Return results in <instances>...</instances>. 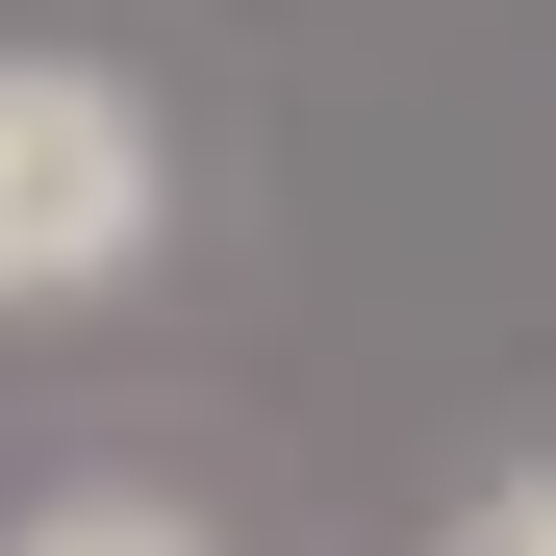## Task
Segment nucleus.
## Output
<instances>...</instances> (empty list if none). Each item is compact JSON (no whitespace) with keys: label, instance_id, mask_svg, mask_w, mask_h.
<instances>
[{"label":"nucleus","instance_id":"nucleus-1","mask_svg":"<svg viewBox=\"0 0 556 556\" xmlns=\"http://www.w3.org/2000/svg\"><path fill=\"white\" fill-rule=\"evenodd\" d=\"M177 228V152L102 51H0V304H102Z\"/></svg>","mask_w":556,"mask_h":556},{"label":"nucleus","instance_id":"nucleus-2","mask_svg":"<svg viewBox=\"0 0 556 556\" xmlns=\"http://www.w3.org/2000/svg\"><path fill=\"white\" fill-rule=\"evenodd\" d=\"M26 556H203V531H152V506H51Z\"/></svg>","mask_w":556,"mask_h":556},{"label":"nucleus","instance_id":"nucleus-3","mask_svg":"<svg viewBox=\"0 0 556 556\" xmlns=\"http://www.w3.org/2000/svg\"><path fill=\"white\" fill-rule=\"evenodd\" d=\"M455 556H556V481H481V506H455Z\"/></svg>","mask_w":556,"mask_h":556}]
</instances>
